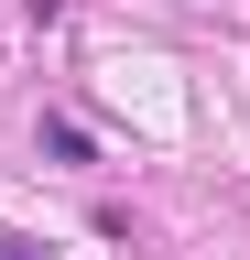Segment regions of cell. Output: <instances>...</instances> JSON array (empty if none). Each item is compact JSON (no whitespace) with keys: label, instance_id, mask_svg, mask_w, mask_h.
<instances>
[{"label":"cell","instance_id":"6da1fadb","mask_svg":"<svg viewBox=\"0 0 250 260\" xmlns=\"http://www.w3.org/2000/svg\"><path fill=\"white\" fill-rule=\"evenodd\" d=\"M44 162H66V174H98V141H87V119H66V109H44Z\"/></svg>","mask_w":250,"mask_h":260},{"label":"cell","instance_id":"7a4b0ae2","mask_svg":"<svg viewBox=\"0 0 250 260\" xmlns=\"http://www.w3.org/2000/svg\"><path fill=\"white\" fill-rule=\"evenodd\" d=\"M0 260H11V249H0Z\"/></svg>","mask_w":250,"mask_h":260}]
</instances>
